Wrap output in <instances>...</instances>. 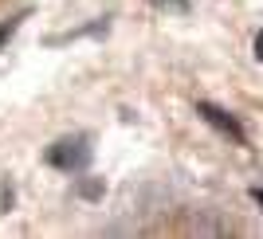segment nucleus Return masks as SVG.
<instances>
[{"instance_id":"obj_5","label":"nucleus","mask_w":263,"mask_h":239,"mask_svg":"<svg viewBox=\"0 0 263 239\" xmlns=\"http://www.w3.org/2000/svg\"><path fill=\"white\" fill-rule=\"evenodd\" d=\"M255 59H263V32L255 35Z\"/></svg>"},{"instance_id":"obj_6","label":"nucleus","mask_w":263,"mask_h":239,"mask_svg":"<svg viewBox=\"0 0 263 239\" xmlns=\"http://www.w3.org/2000/svg\"><path fill=\"white\" fill-rule=\"evenodd\" d=\"M248 196H252L255 204H259V208H263V188H252V192H248Z\"/></svg>"},{"instance_id":"obj_2","label":"nucleus","mask_w":263,"mask_h":239,"mask_svg":"<svg viewBox=\"0 0 263 239\" xmlns=\"http://www.w3.org/2000/svg\"><path fill=\"white\" fill-rule=\"evenodd\" d=\"M197 114H200L204 122H209L212 130H220L224 137H232L236 145H243V142H248V133H243V126H240L236 118H232L228 110H220L216 102H197Z\"/></svg>"},{"instance_id":"obj_1","label":"nucleus","mask_w":263,"mask_h":239,"mask_svg":"<svg viewBox=\"0 0 263 239\" xmlns=\"http://www.w3.org/2000/svg\"><path fill=\"white\" fill-rule=\"evenodd\" d=\"M90 145H95L90 133H67V137H59V142H51L44 149V161L51 169H59V173H83L90 165V157H95Z\"/></svg>"},{"instance_id":"obj_3","label":"nucleus","mask_w":263,"mask_h":239,"mask_svg":"<svg viewBox=\"0 0 263 239\" xmlns=\"http://www.w3.org/2000/svg\"><path fill=\"white\" fill-rule=\"evenodd\" d=\"M28 20V8L24 12H16V16H8V20H0V51H4V44H8L12 35H16V28Z\"/></svg>"},{"instance_id":"obj_4","label":"nucleus","mask_w":263,"mask_h":239,"mask_svg":"<svg viewBox=\"0 0 263 239\" xmlns=\"http://www.w3.org/2000/svg\"><path fill=\"white\" fill-rule=\"evenodd\" d=\"M154 8H161V12H177V16H185L189 12V0H149Z\"/></svg>"}]
</instances>
